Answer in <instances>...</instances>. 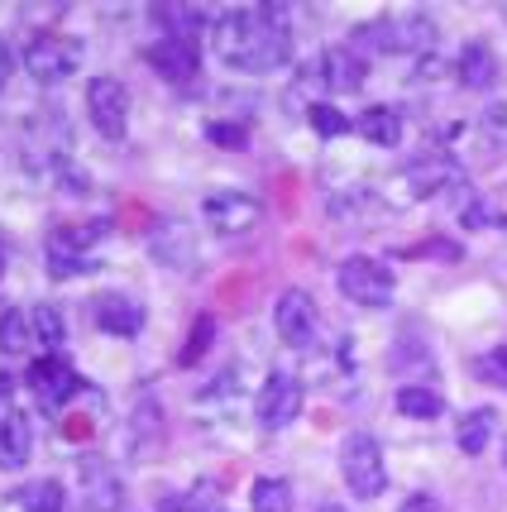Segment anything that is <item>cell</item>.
<instances>
[{
    "mask_svg": "<svg viewBox=\"0 0 507 512\" xmlns=\"http://www.w3.org/2000/svg\"><path fill=\"white\" fill-rule=\"evenodd\" d=\"M397 512H441V503H436V493H412Z\"/></svg>",
    "mask_w": 507,
    "mask_h": 512,
    "instance_id": "obj_33",
    "label": "cell"
},
{
    "mask_svg": "<svg viewBox=\"0 0 507 512\" xmlns=\"http://www.w3.org/2000/svg\"><path fill=\"white\" fill-rule=\"evenodd\" d=\"M455 77H460L464 91H493L498 87V53L488 44H464L460 48V63H455Z\"/></svg>",
    "mask_w": 507,
    "mask_h": 512,
    "instance_id": "obj_16",
    "label": "cell"
},
{
    "mask_svg": "<svg viewBox=\"0 0 507 512\" xmlns=\"http://www.w3.org/2000/svg\"><path fill=\"white\" fill-rule=\"evenodd\" d=\"M307 120H311V130H316V134H326V139H335V134H345V130H350V115H345V111H335V106H311Z\"/></svg>",
    "mask_w": 507,
    "mask_h": 512,
    "instance_id": "obj_29",
    "label": "cell"
},
{
    "mask_svg": "<svg viewBox=\"0 0 507 512\" xmlns=\"http://www.w3.org/2000/svg\"><path fill=\"white\" fill-rule=\"evenodd\" d=\"M393 182L402 187V197H412V201L441 197L445 187H460L464 182V163L455 154H421V158H412Z\"/></svg>",
    "mask_w": 507,
    "mask_h": 512,
    "instance_id": "obj_6",
    "label": "cell"
},
{
    "mask_svg": "<svg viewBox=\"0 0 507 512\" xmlns=\"http://www.w3.org/2000/svg\"><path fill=\"white\" fill-rule=\"evenodd\" d=\"M77 67H82V44H77L72 34H53V29L29 34V44H24V72H29L34 82L58 87Z\"/></svg>",
    "mask_w": 507,
    "mask_h": 512,
    "instance_id": "obj_3",
    "label": "cell"
},
{
    "mask_svg": "<svg viewBox=\"0 0 507 512\" xmlns=\"http://www.w3.org/2000/svg\"><path fill=\"white\" fill-rule=\"evenodd\" d=\"M211 331H216V321H211V316H201L197 331H192V340H187V350H182V364H197L201 350H206V340H211Z\"/></svg>",
    "mask_w": 507,
    "mask_h": 512,
    "instance_id": "obj_30",
    "label": "cell"
},
{
    "mask_svg": "<svg viewBox=\"0 0 507 512\" xmlns=\"http://www.w3.org/2000/svg\"><path fill=\"white\" fill-rule=\"evenodd\" d=\"M48 173H53V182L63 187L67 197H87V192H91V178H87V168H82V163H77V158H72V154L53 158V163H48Z\"/></svg>",
    "mask_w": 507,
    "mask_h": 512,
    "instance_id": "obj_26",
    "label": "cell"
},
{
    "mask_svg": "<svg viewBox=\"0 0 507 512\" xmlns=\"http://www.w3.org/2000/svg\"><path fill=\"white\" fill-rule=\"evenodd\" d=\"M163 512H206V508H201L192 493H173V498H163Z\"/></svg>",
    "mask_w": 507,
    "mask_h": 512,
    "instance_id": "obj_34",
    "label": "cell"
},
{
    "mask_svg": "<svg viewBox=\"0 0 507 512\" xmlns=\"http://www.w3.org/2000/svg\"><path fill=\"white\" fill-rule=\"evenodd\" d=\"M488 441H493V412L488 407H474V412H464L460 422H455V446L464 455H484Z\"/></svg>",
    "mask_w": 507,
    "mask_h": 512,
    "instance_id": "obj_21",
    "label": "cell"
},
{
    "mask_svg": "<svg viewBox=\"0 0 507 512\" xmlns=\"http://www.w3.org/2000/svg\"><path fill=\"white\" fill-rule=\"evenodd\" d=\"M149 249H154L158 264L173 268V273H192L197 268V240H192V230L182 221H158L149 230Z\"/></svg>",
    "mask_w": 507,
    "mask_h": 512,
    "instance_id": "obj_13",
    "label": "cell"
},
{
    "mask_svg": "<svg viewBox=\"0 0 507 512\" xmlns=\"http://www.w3.org/2000/svg\"><path fill=\"white\" fill-rule=\"evenodd\" d=\"M120 498H125V489H120V479H115L111 469H87L91 512H120Z\"/></svg>",
    "mask_w": 507,
    "mask_h": 512,
    "instance_id": "obj_24",
    "label": "cell"
},
{
    "mask_svg": "<svg viewBox=\"0 0 507 512\" xmlns=\"http://www.w3.org/2000/svg\"><path fill=\"white\" fill-rule=\"evenodd\" d=\"M101 235H106V225H101V221L58 225V230L48 235V273H53V278H77V273H87V268H91L87 249L96 245Z\"/></svg>",
    "mask_w": 507,
    "mask_h": 512,
    "instance_id": "obj_8",
    "label": "cell"
},
{
    "mask_svg": "<svg viewBox=\"0 0 507 512\" xmlns=\"http://www.w3.org/2000/svg\"><path fill=\"white\" fill-rule=\"evenodd\" d=\"M0 273H5V240H0Z\"/></svg>",
    "mask_w": 507,
    "mask_h": 512,
    "instance_id": "obj_38",
    "label": "cell"
},
{
    "mask_svg": "<svg viewBox=\"0 0 507 512\" xmlns=\"http://www.w3.org/2000/svg\"><path fill=\"white\" fill-rule=\"evenodd\" d=\"M340 474L350 484L354 498H378L388 489V465H383V446L369 431H350L340 441Z\"/></svg>",
    "mask_w": 507,
    "mask_h": 512,
    "instance_id": "obj_4",
    "label": "cell"
},
{
    "mask_svg": "<svg viewBox=\"0 0 507 512\" xmlns=\"http://www.w3.org/2000/svg\"><path fill=\"white\" fill-rule=\"evenodd\" d=\"M464 225H498V211L484 206V201H474V206L464 211Z\"/></svg>",
    "mask_w": 507,
    "mask_h": 512,
    "instance_id": "obj_32",
    "label": "cell"
},
{
    "mask_svg": "<svg viewBox=\"0 0 507 512\" xmlns=\"http://www.w3.org/2000/svg\"><path fill=\"white\" fill-rule=\"evenodd\" d=\"M273 326H278V335H283V345H292V350H311V340H316V302H311V292H302V288L278 292Z\"/></svg>",
    "mask_w": 507,
    "mask_h": 512,
    "instance_id": "obj_10",
    "label": "cell"
},
{
    "mask_svg": "<svg viewBox=\"0 0 507 512\" xmlns=\"http://www.w3.org/2000/svg\"><path fill=\"white\" fill-rule=\"evenodd\" d=\"M91 316H96V326L111 335H139L144 331V307L125 297V292H101L96 302H91Z\"/></svg>",
    "mask_w": 507,
    "mask_h": 512,
    "instance_id": "obj_14",
    "label": "cell"
},
{
    "mask_svg": "<svg viewBox=\"0 0 507 512\" xmlns=\"http://www.w3.org/2000/svg\"><path fill=\"white\" fill-rule=\"evenodd\" d=\"M10 72H15V53L5 44V34H0V91L10 87Z\"/></svg>",
    "mask_w": 507,
    "mask_h": 512,
    "instance_id": "obj_35",
    "label": "cell"
},
{
    "mask_svg": "<svg viewBox=\"0 0 507 512\" xmlns=\"http://www.w3.org/2000/svg\"><path fill=\"white\" fill-rule=\"evenodd\" d=\"M249 512H292V484L287 479H254Z\"/></svg>",
    "mask_w": 507,
    "mask_h": 512,
    "instance_id": "obj_25",
    "label": "cell"
},
{
    "mask_svg": "<svg viewBox=\"0 0 507 512\" xmlns=\"http://www.w3.org/2000/svg\"><path fill=\"white\" fill-rule=\"evenodd\" d=\"M87 111L101 139H125V130H130V91L115 72H101V77L87 82Z\"/></svg>",
    "mask_w": 507,
    "mask_h": 512,
    "instance_id": "obj_7",
    "label": "cell"
},
{
    "mask_svg": "<svg viewBox=\"0 0 507 512\" xmlns=\"http://www.w3.org/2000/svg\"><path fill=\"white\" fill-rule=\"evenodd\" d=\"M206 139H211V144H230V149H240L244 130L240 125H225V120H211V125H206Z\"/></svg>",
    "mask_w": 507,
    "mask_h": 512,
    "instance_id": "obj_31",
    "label": "cell"
},
{
    "mask_svg": "<svg viewBox=\"0 0 507 512\" xmlns=\"http://www.w3.org/2000/svg\"><path fill=\"white\" fill-rule=\"evenodd\" d=\"M364 77H369V63H364L350 44L326 48V53H321V82H326L331 91H359L364 87Z\"/></svg>",
    "mask_w": 507,
    "mask_h": 512,
    "instance_id": "obj_15",
    "label": "cell"
},
{
    "mask_svg": "<svg viewBox=\"0 0 507 512\" xmlns=\"http://www.w3.org/2000/svg\"><path fill=\"white\" fill-rule=\"evenodd\" d=\"M29 388L39 393L44 407H63V402H72L82 393V379H77V369L63 355H44L29 364Z\"/></svg>",
    "mask_w": 507,
    "mask_h": 512,
    "instance_id": "obj_11",
    "label": "cell"
},
{
    "mask_svg": "<svg viewBox=\"0 0 507 512\" xmlns=\"http://www.w3.org/2000/svg\"><path fill=\"white\" fill-rule=\"evenodd\" d=\"M158 436H163V412H158L154 398H144L139 407H134V417H130V441H134V450H139V460H144V455H154Z\"/></svg>",
    "mask_w": 507,
    "mask_h": 512,
    "instance_id": "obj_22",
    "label": "cell"
},
{
    "mask_svg": "<svg viewBox=\"0 0 507 512\" xmlns=\"http://www.w3.org/2000/svg\"><path fill=\"white\" fill-rule=\"evenodd\" d=\"M144 63L154 67L163 82H192L201 72V58H197V39H158V44L144 48Z\"/></svg>",
    "mask_w": 507,
    "mask_h": 512,
    "instance_id": "obj_12",
    "label": "cell"
},
{
    "mask_svg": "<svg viewBox=\"0 0 507 512\" xmlns=\"http://www.w3.org/2000/svg\"><path fill=\"white\" fill-rule=\"evenodd\" d=\"M67 493L58 479H34V484H24V489L5 493V512H63Z\"/></svg>",
    "mask_w": 507,
    "mask_h": 512,
    "instance_id": "obj_17",
    "label": "cell"
},
{
    "mask_svg": "<svg viewBox=\"0 0 507 512\" xmlns=\"http://www.w3.org/2000/svg\"><path fill=\"white\" fill-rule=\"evenodd\" d=\"M302 398H307V388H302L297 374H268L259 398H254V417L268 431H283V426H292L302 417Z\"/></svg>",
    "mask_w": 507,
    "mask_h": 512,
    "instance_id": "obj_9",
    "label": "cell"
},
{
    "mask_svg": "<svg viewBox=\"0 0 507 512\" xmlns=\"http://www.w3.org/2000/svg\"><path fill=\"white\" fill-rule=\"evenodd\" d=\"M201 221L211 225L216 235H249L254 225L264 221V201L240 192V187H221L201 197Z\"/></svg>",
    "mask_w": 507,
    "mask_h": 512,
    "instance_id": "obj_5",
    "label": "cell"
},
{
    "mask_svg": "<svg viewBox=\"0 0 507 512\" xmlns=\"http://www.w3.org/2000/svg\"><path fill=\"white\" fill-rule=\"evenodd\" d=\"M211 48L235 72H273L292 58V34L268 24L259 10H221L211 20Z\"/></svg>",
    "mask_w": 507,
    "mask_h": 512,
    "instance_id": "obj_1",
    "label": "cell"
},
{
    "mask_svg": "<svg viewBox=\"0 0 507 512\" xmlns=\"http://www.w3.org/2000/svg\"><path fill=\"white\" fill-rule=\"evenodd\" d=\"M29 450H34V431H29V417H20V412L0 417V469H24Z\"/></svg>",
    "mask_w": 507,
    "mask_h": 512,
    "instance_id": "obj_18",
    "label": "cell"
},
{
    "mask_svg": "<svg viewBox=\"0 0 507 512\" xmlns=\"http://www.w3.org/2000/svg\"><path fill=\"white\" fill-rule=\"evenodd\" d=\"M321 512H350V508H340V503H326V508H321Z\"/></svg>",
    "mask_w": 507,
    "mask_h": 512,
    "instance_id": "obj_37",
    "label": "cell"
},
{
    "mask_svg": "<svg viewBox=\"0 0 507 512\" xmlns=\"http://www.w3.org/2000/svg\"><path fill=\"white\" fill-rule=\"evenodd\" d=\"M474 374L493 388H507V345H493L484 355H474Z\"/></svg>",
    "mask_w": 507,
    "mask_h": 512,
    "instance_id": "obj_28",
    "label": "cell"
},
{
    "mask_svg": "<svg viewBox=\"0 0 507 512\" xmlns=\"http://www.w3.org/2000/svg\"><path fill=\"white\" fill-rule=\"evenodd\" d=\"M359 134L378 144V149H397L402 144V115L393 106H369V111L359 115Z\"/></svg>",
    "mask_w": 507,
    "mask_h": 512,
    "instance_id": "obj_20",
    "label": "cell"
},
{
    "mask_svg": "<svg viewBox=\"0 0 507 512\" xmlns=\"http://www.w3.org/2000/svg\"><path fill=\"white\" fill-rule=\"evenodd\" d=\"M335 283H340V292L350 297L354 307H369V312H383V307H393L397 278H393V268L383 264V259H369V254H350L345 264L335 268Z\"/></svg>",
    "mask_w": 507,
    "mask_h": 512,
    "instance_id": "obj_2",
    "label": "cell"
},
{
    "mask_svg": "<svg viewBox=\"0 0 507 512\" xmlns=\"http://www.w3.org/2000/svg\"><path fill=\"white\" fill-rule=\"evenodd\" d=\"M15 398V379H10V374H0V402H10Z\"/></svg>",
    "mask_w": 507,
    "mask_h": 512,
    "instance_id": "obj_36",
    "label": "cell"
},
{
    "mask_svg": "<svg viewBox=\"0 0 507 512\" xmlns=\"http://www.w3.org/2000/svg\"><path fill=\"white\" fill-rule=\"evenodd\" d=\"M29 326H34V340L44 345L48 355H58V350H63V340H67V321H63V312H58L53 302H39V307L29 312Z\"/></svg>",
    "mask_w": 507,
    "mask_h": 512,
    "instance_id": "obj_23",
    "label": "cell"
},
{
    "mask_svg": "<svg viewBox=\"0 0 507 512\" xmlns=\"http://www.w3.org/2000/svg\"><path fill=\"white\" fill-rule=\"evenodd\" d=\"M34 335V326H29V316L20 312V307H10V312L0 316V350H10V355H24V340Z\"/></svg>",
    "mask_w": 507,
    "mask_h": 512,
    "instance_id": "obj_27",
    "label": "cell"
},
{
    "mask_svg": "<svg viewBox=\"0 0 507 512\" xmlns=\"http://www.w3.org/2000/svg\"><path fill=\"white\" fill-rule=\"evenodd\" d=\"M397 412L412 417V422H436L445 412V398L436 388H426V383H402L397 388Z\"/></svg>",
    "mask_w": 507,
    "mask_h": 512,
    "instance_id": "obj_19",
    "label": "cell"
}]
</instances>
